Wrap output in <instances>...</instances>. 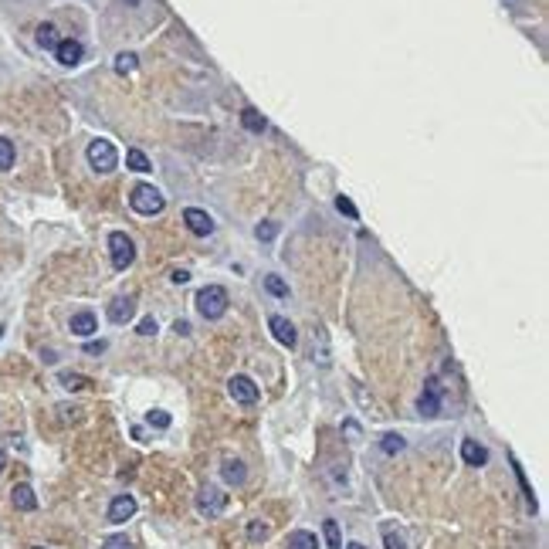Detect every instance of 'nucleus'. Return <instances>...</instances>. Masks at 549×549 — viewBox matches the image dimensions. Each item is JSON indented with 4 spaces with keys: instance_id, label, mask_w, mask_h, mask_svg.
I'll return each mask as SVG.
<instances>
[{
    "instance_id": "1",
    "label": "nucleus",
    "mask_w": 549,
    "mask_h": 549,
    "mask_svg": "<svg viewBox=\"0 0 549 549\" xmlns=\"http://www.w3.org/2000/svg\"><path fill=\"white\" fill-rule=\"evenodd\" d=\"M197 312L204 315L207 322H217L221 315L228 312V305H231V299H228V288L224 285H204L197 292Z\"/></svg>"
},
{
    "instance_id": "2",
    "label": "nucleus",
    "mask_w": 549,
    "mask_h": 549,
    "mask_svg": "<svg viewBox=\"0 0 549 549\" xmlns=\"http://www.w3.org/2000/svg\"><path fill=\"white\" fill-rule=\"evenodd\" d=\"M129 207L136 214H143V217H153V214H159V210L166 207V200H163V193L153 183H136L129 190Z\"/></svg>"
},
{
    "instance_id": "3",
    "label": "nucleus",
    "mask_w": 549,
    "mask_h": 549,
    "mask_svg": "<svg viewBox=\"0 0 549 549\" xmlns=\"http://www.w3.org/2000/svg\"><path fill=\"white\" fill-rule=\"evenodd\" d=\"M88 166L95 173H112L119 166V150L109 139H92L88 143Z\"/></svg>"
},
{
    "instance_id": "4",
    "label": "nucleus",
    "mask_w": 549,
    "mask_h": 549,
    "mask_svg": "<svg viewBox=\"0 0 549 549\" xmlns=\"http://www.w3.org/2000/svg\"><path fill=\"white\" fill-rule=\"evenodd\" d=\"M109 258H112L116 271H126L136 262V244H132V237L126 231H112L109 234Z\"/></svg>"
},
{
    "instance_id": "5",
    "label": "nucleus",
    "mask_w": 549,
    "mask_h": 549,
    "mask_svg": "<svg viewBox=\"0 0 549 549\" xmlns=\"http://www.w3.org/2000/svg\"><path fill=\"white\" fill-rule=\"evenodd\" d=\"M224 509H228V492H221L217 485H204V488L197 492V512H200L204 519L224 516Z\"/></svg>"
},
{
    "instance_id": "6",
    "label": "nucleus",
    "mask_w": 549,
    "mask_h": 549,
    "mask_svg": "<svg viewBox=\"0 0 549 549\" xmlns=\"http://www.w3.org/2000/svg\"><path fill=\"white\" fill-rule=\"evenodd\" d=\"M228 393H231V400L241 404V407H255V404H258V397H262L258 383H255L251 376H244V373H237V376L228 380Z\"/></svg>"
},
{
    "instance_id": "7",
    "label": "nucleus",
    "mask_w": 549,
    "mask_h": 549,
    "mask_svg": "<svg viewBox=\"0 0 549 549\" xmlns=\"http://www.w3.org/2000/svg\"><path fill=\"white\" fill-rule=\"evenodd\" d=\"M441 404H445V390H441V383L431 376V380L424 383V390H420L417 411L424 417H438V414H441Z\"/></svg>"
},
{
    "instance_id": "8",
    "label": "nucleus",
    "mask_w": 549,
    "mask_h": 549,
    "mask_svg": "<svg viewBox=\"0 0 549 549\" xmlns=\"http://www.w3.org/2000/svg\"><path fill=\"white\" fill-rule=\"evenodd\" d=\"M183 224H186V231H190V234H197V237L214 234V217H210L207 210H200V207H186V210H183Z\"/></svg>"
},
{
    "instance_id": "9",
    "label": "nucleus",
    "mask_w": 549,
    "mask_h": 549,
    "mask_svg": "<svg viewBox=\"0 0 549 549\" xmlns=\"http://www.w3.org/2000/svg\"><path fill=\"white\" fill-rule=\"evenodd\" d=\"M132 516H136V498L129 492H122V495H116L109 502V523L122 525V523H129Z\"/></svg>"
},
{
    "instance_id": "10",
    "label": "nucleus",
    "mask_w": 549,
    "mask_h": 549,
    "mask_svg": "<svg viewBox=\"0 0 549 549\" xmlns=\"http://www.w3.org/2000/svg\"><path fill=\"white\" fill-rule=\"evenodd\" d=\"M268 326H271V336L282 342L285 349H292V346L299 342V333H295V326L288 322L285 315H271V319H268Z\"/></svg>"
},
{
    "instance_id": "11",
    "label": "nucleus",
    "mask_w": 549,
    "mask_h": 549,
    "mask_svg": "<svg viewBox=\"0 0 549 549\" xmlns=\"http://www.w3.org/2000/svg\"><path fill=\"white\" fill-rule=\"evenodd\" d=\"M54 54H58V65H65V68H75V65L81 61V54H85V48H81V41L68 38V41H58Z\"/></svg>"
},
{
    "instance_id": "12",
    "label": "nucleus",
    "mask_w": 549,
    "mask_h": 549,
    "mask_svg": "<svg viewBox=\"0 0 549 549\" xmlns=\"http://www.w3.org/2000/svg\"><path fill=\"white\" fill-rule=\"evenodd\" d=\"M68 329L75 333V336H81V340H88L95 329H99V319H95V312H88V309H81V312L72 315V322H68Z\"/></svg>"
},
{
    "instance_id": "13",
    "label": "nucleus",
    "mask_w": 549,
    "mask_h": 549,
    "mask_svg": "<svg viewBox=\"0 0 549 549\" xmlns=\"http://www.w3.org/2000/svg\"><path fill=\"white\" fill-rule=\"evenodd\" d=\"M10 502H14L17 512H34V509H38V495H34V488L24 485V482L10 488Z\"/></svg>"
},
{
    "instance_id": "14",
    "label": "nucleus",
    "mask_w": 549,
    "mask_h": 549,
    "mask_svg": "<svg viewBox=\"0 0 549 549\" xmlns=\"http://www.w3.org/2000/svg\"><path fill=\"white\" fill-rule=\"evenodd\" d=\"M461 458H465V465H471V468L488 465V451L478 445L475 438H465V441H461Z\"/></svg>"
},
{
    "instance_id": "15",
    "label": "nucleus",
    "mask_w": 549,
    "mask_h": 549,
    "mask_svg": "<svg viewBox=\"0 0 549 549\" xmlns=\"http://www.w3.org/2000/svg\"><path fill=\"white\" fill-rule=\"evenodd\" d=\"M132 312H136V302H132L129 295H119L112 305H109V319L116 322V326H122V322H129Z\"/></svg>"
},
{
    "instance_id": "16",
    "label": "nucleus",
    "mask_w": 549,
    "mask_h": 549,
    "mask_svg": "<svg viewBox=\"0 0 549 549\" xmlns=\"http://www.w3.org/2000/svg\"><path fill=\"white\" fill-rule=\"evenodd\" d=\"M221 478H224L228 485H244V478H248V471H244V465H241L237 458H228V461L221 465Z\"/></svg>"
},
{
    "instance_id": "17",
    "label": "nucleus",
    "mask_w": 549,
    "mask_h": 549,
    "mask_svg": "<svg viewBox=\"0 0 549 549\" xmlns=\"http://www.w3.org/2000/svg\"><path fill=\"white\" fill-rule=\"evenodd\" d=\"M288 549H319V539L309 529H295V532H288Z\"/></svg>"
},
{
    "instance_id": "18",
    "label": "nucleus",
    "mask_w": 549,
    "mask_h": 549,
    "mask_svg": "<svg viewBox=\"0 0 549 549\" xmlns=\"http://www.w3.org/2000/svg\"><path fill=\"white\" fill-rule=\"evenodd\" d=\"M241 126H244L248 132H264L268 122H264V116L258 112V109H251V105H248V109L241 112Z\"/></svg>"
},
{
    "instance_id": "19",
    "label": "nucleus",
    "mask_w": 549,
    "mask_h": 549,
    "mask_svg": "<svg viewBox=\"0 0 549 549\" xmlns=\"http://www.w3.org/2000/svg\"><path fill=\"white\" fill-rule=\"evenodd\" d=\"M126 166L136 170V173H150V170H153V163H150V157H146L143 150H129V153H126Z\"/></svg>"
},
{
    "instance_id": "20",
    "label": "nucleus",
    "mask_w": 549,
    "mask_h": 549,
    "mask_svg": "<svg viewBox=\"0 0 549 549\" xmlns=\"http://www.w3.org/2000/svg\"><path fill=\"white\" fill-rule=\"evenodd\" d=\"M34 38H38V45H41V48H48V51L58 48V27H54V24H41Z\"/></svg>"
},
{
    "instance_id": "21",
    "label": "nucleus",
    "mask_w": 549,
    "mask_h": 549,
    "mask_svg": "<svg viewBox=\"0 0 549 549\" xmlns=\"http://www.w3.org/2000/svg\"><path fill=\"white\" fill-rule=\"evenodd\" d=\"M268 536H271V525L268 523H262V519H251V523H248V543L258 546V543H264Z\"/></svg>"
},
{
    "instance_id": "22",
    "label": "nucleus",
    "mask_w": 549,
    "mask_h": 549,
    "mask_svg": "<svg viewBox=\"0 0 549 549\" xmlns=\"http://www.w3.org/2000/svg\"><path fill=\"white\" fill-rule=\"evenodd\" d=\"M322 536H326V546L329 549H342V536H340V523H336V519H326V523H322Z\"/></svg>"
},
{
    "instance_id": "23",
    "label": "nucleus",
    "mask_w": 549,
    "mask_h": 549,
    "mask_svg": "<svg viewBox=\"0 0 549 549\" xmlns=\"http://www.w3.org/2000/svg\"><path fill=\"white\" fill-rule=\"evenodd\" d=\"M14 157H17V153H14V143H10L7 136H0V173L14 166Z\"/></svg>"
},
{
    "instance_id": "24",
    "label": "nucleus",
    "mask_w": 549,
    "mask_h": 549,
    "mask_svg": "<svg viewBox=\"0 0 549 549\" xmlns=\"http://www.w3.org/2000/svg\"><path fill=\"white\" fill-rule=\"evenodd\" d=\"M136 65H139V61H136V54L122 51L119 58H116V75H132V72H136Z\"/></svg>"
},
{
    "instance_id": "25",
    "label": "nucleus",
    "mask_w": 549,
    "mask_h": 549,
    "mask_svg": "<svg viewBox=\"0 0 549 549\" xmlns=\"http://www.w3.org/2000/svg\"><path fill=\"white\" fill-rule=\"evenodd\" d=\"M264 288H268L275 299H288V285L278 278V275H264Z\"/></svg>"
},
{
    "instance_id": "26",
    "label": "nucleus",
    "mask_w": 549,
    "mask_h": 549,
    "mask_svg": "<svg viewBox=\"0 0 549 549\" xmlns=\"http://www.w3.org/2000/svg\"><path fill=\"white\" fill-rule=\"evenodd\" d=\"M58 380H61V387H65V390H81V387H88V380H85L81 373H61Z\"/></svg>"
},
{
    "instance_id": "27",
    "label": "nucleus",
    "mask_w": 549,
    "mask_h": 549,
    "mask_svg": "<svg viewBox=\"0 0 549 549\" xmlns=\"http://www.w3.org/2000/svg\"><path fill=\"white\" fill-rule=\"evenodd\" d=\"M146 424H150V427H159V431H166V427L173 424V417H170L166 411H150V414H146Z\"/></svg>"
},
{
    "instance_id": "28",
    "label": "nucleus",
    "mask_w": 549,
    "mask_h": 549,
    "mask_svg": "<svg viewBox=\"0 0 549 549\" xmlns=\"http://www.w3.org/2000/svg\"><path fill=\"white\" fill-rule=\"evenodd\" d=\"M380 447H383V454H400L404 451V438L400 434H383Z\"/></svg>"
},
{
    "instance_id": "29",
    "label": "nucleus",
    "mask_w": 549,
    "mask_h": 549,
    "mask_svg": "<svg viewBox=\"0 0 549 549\" xmlns=\"http://www.w3.org/2000/svg\"><path fill=\"white\" fill-rule=\"evenodd\" d=\"M383 543H387V549H407L404 536H400V532H393V525H383Z\"/></svg>"
},
{
    "instance_id": "30",
    "label": "nucleus",
    "mask_w": 549,
    "mask_h": 549,
    "mask_svg": "<svg viewBox=\"0 0 549 549\" xmlns=\"http://www.w3.org/2000/svg\"><path fill=\"white\" fill-rule=\"evenodd\" d=\"M336 210H340V214H346L349 221H360V210H356V204H353L349 197H336Z\"/></svg>"
},
{
    "instance_id": "31",
    "label": "nucleus",
    "mask_w": 549,
    "mask_h": 549,
    "mask_svg": "<svg viewBox=\"0 0 549 549\" xmlns=\"http://www.w3.org/2000/svg\"><path fill=\"white\" fill-rule=\"evenodd\" d=\"M102 549H136V546H132V539H126V536H109L102 543Z\"/></svg>"
},
{
    "instance_id": "32",
    "label": "nucleus",
    "mask_w": 549,
    "mask_h": 549,
    "mask_svg": "<svg viewBox=\"0 0 549 549\" xmlns=\"http://www.w3.org/2000/svg\"><path fill=\"white\" fill-rule=\"evenodd\" d=\"M255 234H258V241H271V237L278 234V224H271V221H268V224H258Z\"/></svg>"
},
{
    "instance_id": "33",
    "label": "nucleus",
    "mask_w": 549,
    "mask_h": 549,
    "mask_svg": "<svg viewBox=\"0 0 549 549\" xmlns=\"http://www.w3.org/2000/svg\"><path fill=\"white\" fill-rule=\"evenodd\" d=\"M139 336H157V319H143L139 322Z\"/></svg>"
},
{
    "instance_id": "34",
    "label": "nucleus",
    "mask_w": 549,
    "mask_h": 549,
    "mask_svg": "<svg viewBox=\"0 0 549 549\" xmlns=\"http://www.w3.org/2000/svg\"><path fill=\"white\" fill-rule=\"evenodd\" d=\"M105 349H109V342H85V353H88V356H99V353H105Z\"/></svg>"
},
{
    "instance_id": "35",
    "label": "nucleus",
    "mask_w": 549,
    "mask_h": 549,
    "mask_svg": "<svg viewBox=\"0 0 549 549\" xmlns=\"http://www.w3.org/2000/svg\"><path fill=\"white\" fill-rule=\"evenodd\" d=\"M342 431L349 434V441H356V438H360V424H356V420H346V424H342Z\"/></svg>"
},
{
    "instance_id": "36",
    "label": "nucleus",
    "mask_w": 549,
    "mask_h": 549,
    "mask_svg": "<svg viewBox=\"0 0 549 549\" xmlns=\"http://www.w3.org/2000/svg\"><path fill=\"white\" fill-rule=\"evenodd\" d=\"M170 278H173L177 285H186V282H190V271H186V268H177V271H173Z\"/></svg>"
},
{
    "instance_id": "37",
    "label": "nucleus",
    "mask_w": 549,
    "mask_h": 549,
    "mask_svg": "<svg viewBox=\"0 0 549 549\" xmlns=\"http://www.w3.org/2000/svg\"><path fill=\"white\" fill-rule=\"evenodd\" d=\"M173 329H177L180 336H186V333H190V322H183V319H177V326H173Z\"/></svg>"
},
{
    "instance_id": "38",
    "label": "nucleus",
    "mask_w": 549,
    "mask_h": 549,
    "mask_svg": "<svg viewBox=\"0 0 549 549\" xmlns=\"http://www.w3.org/2000/svg\"><path fill=\"white\" fill-rule=\"evenodd\" d=\"M7 468V454H3V451H0V471Z\"/></svg>"
},
{
    "instance_id": "39",
    "label": "nucleus",
    "mask_w": 549,
    "mask_h": 549,
    "mask_svg": "<svg viewBox=\"0 0 549 549\" xmlns=\"http://www.w3.org/2000/svg\"><path fill=\"white\" fill-rule=\"evenodd\" d=\"M346 549H366V546H360V543H349V546H346Z\"/></svg>"
},
{
    "instance_id": "40",
    "label": "nucleus",
    "mask_w": 549,
    "mask_h": 549,
    "mask_svg": "<svg viewBox=\"0 0 549 549\" xmlns=\"http://www.w3.org/2000/svg\"><path fill=\"white\" fill-rule=\"evenodd\" d=\"M0 336H3V326H0Z\"/></svg>"
},
{
    "instance_id": "41",
    "label": "nucleus",
    "mask_w": 549,
    "mask_h": 549,
    "mask_svg": "<svg viewBox=\"0 0 549 549\" xmlns=\"http://www.w3.org/2000/svg\"><path fill=\"white\" fill-rule=\"evenodd\" d=\"M34 549H45V546H34Z\"/></svg>"
}]
</instances>
